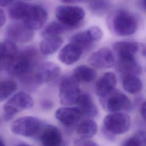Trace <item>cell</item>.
Wrapping results in <instances>:
<instances>
[{"label":"cell","instance_id":"cell-1","mask_svg":"<svg viewBox=\"0 0 146 146\" xmlns=\"http://www.w3.org/2000/svg\"><path fill=\"white\" fill-rule=\"evenodd\" d=\"M39 60V55L33 47H27L18 52L5 66L8 74L14 77L23 78L31 75Z\"/></svg>","mask_w":146,"mask_h":146},{"label":"cell","instance_id":"cell-2","mask_svg":"<svg viewBox=\"0 0 146 146\" xmlns=\"http://www.w3.org/2000/svg\"><path fill=\"white\" fill-rule=\"evenodd\" d=\"M110 29L117 35H133L137 29V20L129 11L120 9L111 14L109 19Z\"/></svg>","mask_w":146,"mask_h":146},{"label":"cell","instance_id":"cell-3","mask_svg":"<svg viewBox=\"0 0 146 146\" xmlns=\"http://www.w3.org/2000/svg\"><path fill=\"white\" fill-rule=\"evenodd\" d=\"M55 14L59 21L67 30L79 27L83 22L85 13L79 6L59 5L56 7Z\"/></svg>","mask_w":146,"mask_h":146},{"label":"cell","instance_id":"cell-4","mask_svg":"<svg viewBox=\"0 0 146 146\" xmlns=\"http://www.w3.org/2000/svg\"><path fill=\"white\" fill-rule=\"evenodd\" d=\"M99 99L103 109L110 112L127 111L132 107L130 99L122 92L115 89L107 95L99 98Z\"/></svg>","mask_w":146,"mask_h":146},{"label":"cell","instance_id":"cell-5","mask_svg":"<svg viewBox=\"0 0 146 146\" xmlns=\"http://www.w3.org/2000/svg\"><path fill=\"white\" fill-rule=\"evenodd\" d=\"M34 100L26 92H19L13 95L3 107V119L9 121L17 113L32 108Z\"/></svg>","mask_w":146,"mask_h":146},{"label":"cell","instance_id":"cell-6","mask_svg":"<svg viewBox=\"0 0 146 146\" xmlns=\"http://www.w3.org/2000/svg\"><path fill=\"white\" fill-rule=\"evenodd\" d=\"M130 125L131 118L126 113L110 112L103 120L104 132L112 136L123 134L129 129Z\"/></svg>","mask_w":146,"mask_h":146},{"label":"cell","instance_id":"cell-7","mask_svg":"<svg viewBox=\"0 0 146 146\" xmlns=\"http://www.w3.org/2000/svg\"><path fill=\"white\" fill-rule=\"evenodd\" d=\"M80 94L79 82L72 75L62 79L59 86V100L62 104H76Z\"/></svg>","mask_w":146,"mask_h":146},{"label":"cell","instance_id":"cell-8","mask_svg":"<svg viewBox=\"0 0 146 146\" xmlns=\"http://www.w3.org/2000/svg\"><path fill=\"white\" fill-rule=\"evenodd\" d=\"M41 128L40 120L34 116L21 117L14 121L11 125L13 133L25 137H31L38 134Z\"/></svg>","mask_w":146,"mask_h":146},{"label":"cell","instance_id":"cell-9","mask_svg":"<svg viewBox=\"0 0 146 146\" xmlns=\"http://www.w3.org/2000/svg\"><path fill=\"white\" fill-rule=\"evenodd\" d=\"M47 19V13L44 7L38 5H30L23 23L33 30L41 29Z\"/></svg>","mask_w":146,"mask_h":146},{"label":"cell","instance_id":"cell-10","mask_svg":"<svg viewBox=\"0 0 146 146\" xmlns=\"http://www.w3.org/2000/svg\"><path fill=\"white\" fill-rule=\"evenodd\" d=\"M6 33L9 39L18 43L31 41L34 36V30L27 27L23 22H15L9 25Z\"/></svg>","mask_w":146,"mask_h":146},{"label":"cell","instance_id":"cell-11","mask_svg":"<svg viewBox=\"0 0 146 146\" xmlns=\"http://www.w3.org/2000/svg\"><path fill=\"white\" fill-rule=\"evenodd\" d=\"M60 72V68L54 63L47 62L39 66L34 74L35 84L46 83L55 79Z\"/></svg>","mask_w":146,"mask_h":146},{"label":"cell","instance_id":"cell-12","mask_svg":"<svg viewBox=\"0 0 146 146\" xmlns=\"http://www.w3.org/2000/svg\"><path fill=\"white\" fill-rule=\"evenodd\" d=\"M88 62L97 68H108L114 65L115 59L110 49L103 47L93 52L88 58Z\"/></svg>","mask_w":146,"mask_h":146},{"label":"cell","instance_id":"cell-13","mask_svg":"<svg viewBox=\"0 0 146 146\" xmlns=\"http://www.w3.org/2000/svg\"><path fill=\"white\" fill-rule=\"evenodd\" d=\"M39 141L40 146H64L62 133L54 125L44 127L39 134Z\"/></svg>","mask_w":146,"mask_h":146},{"label":"cell","instance_id":"cell-14","mask_svg":"<svg viewBox=\"0 0 146 146\" xmlns=\"http://www.w3.org/2000/svg\"><path fill=\"white\" fill-rule=\"evenodd\" d=\"M82 114L77 107H62L55 112V117L62 124L70 127L74 125L80 119Z\"/></svg>","mask_w":146,"mask_h":146},{"label":"cell","instance_id":"cell-15","mask_svg":"<svg viewBox=\"0 0 146 146\" xmlns=\"http://www.w3.org/2000/svg\"><path fill=\"white\" fill-rule=\"evenodd\" d=\"M117 82L115 74L112 72H107L98 80L95 84V92L99 97H103L115 89Z\"/></svg>","mask_w":146,"mask_h":146},{"label":"cell","instance_id":"cell-16","mask_svg":"<svg viewBox=\"0 0 146 146\" xmlns=\"http://www.w3.org/2000/svg\"><path fill=\"white\" fill-rule=\"evenodd\" d=\"M83 50L78 46L70 43L60 51L58 58L61 62L67 65L76 63L80 58Z\"/></svg>","mask_w":146,"mask_h":146},{"label":"cell","instance_id":"cell-17","mask_svg":"<svg viewBox=\"0 0 146 146\" xmlns=\"http://www.w3.org/2000/svg\"><path fill=\"white\" fill-rule=\"evenodd\" d=\"M76 104L82 116L88 118L95 117L98 113V110L92 96L88 93H81Z\"/></svg>","mask_w":146,"mask_h":146},{"label":"cell","instance_id":"cell-18","mask_svg":"<svg viewBox=\"0 0 146 146\" xmlns=\"http://www.w3.org/2000/svg\"><path fill=\"white\" fill-rule=\"evenodd\" d=\"M116 70L123 76L137 75L140 74L141 68L135 57L119 58L116 63Z\"/></svg>","mask_w":146,"mask_h":146},{"label":"cell","instance_id":"cell-19","mask_svg":"<svg viewBox=\"0 0 146 146\" xmlns=\"http://www.w3.org/2000/svg\"><path fill=\"white\" fill-rule=\"evenodd\" d=\"M113 50L118 58H127L135 57L139 46L136 42L130 41L117 42L112 45Z\"/></svg>","mask_w":146,"mask_h":146},{"label":"cell","instance_id":"cell-20","mask_svg":"<svg viewBox=\"0 0 146 146\" xmlns=\"http://www.w3.org/2000/svg\"><path fill=\"white\" fill-rule=\"evenodd\" d=\"M63 42V38L60 36L44 38L40 43V51L44 55H51L59 49Z\"/></svg>","mask_w":146,"mask_h":146},{"label":"cell","instance_id":"cell-21","mask_svg":"<svg viewBox=\"0 0 146 146\" xmlns=\"http://www.w3.org/2000/svg\"><path fill=\"white\" fill-rule=\"evenodd\" d=\"M96 75L95 70L86 65H80L75 67L72 74L79 83L91 82L96 78Z\"/></svg>","mask_w":146,"mask_h":146},{"label":"cell","instance_id":"cell-22","mask_svg":"<svg viewBox=\"0 0 146 146\" xmlns=\"http://www.w3.org/2000/svg\"><path fill=\"white\" fill-rule=\"evenodd\" d=\"M122 86L124 90L131 94H137L142 90L143 83L141 79L136 75L123 76Z\"/></svg>","mask_w":146,"mask_h":146},{"label":"cell","instance_id":"cell-23","mask_svg":"<svg viewBox=\"0 0 146 146\" xmlns=\"http://www.w3.org/2000/svg\"><path fill=\"white\" fill-rule=\"evenodd\" d=\"M98 126L96 123L91 119H86L81 122L77 127V133L83 139H89L94 136L97 132Z\"/></svg>","mask_w":146,"mask_h":146},{"label":"cell","instance_id":"cell-24","mask_svg":"<svg viewBox=\"0 0 146 146\" xmlns=\"http://www.w3.org/2000/svg\"><path fill=\"white\" fill-rule=\"evenodd\" d=\"M30 5L23 1H17L13 2L9 9V15L14 20L23 19L29 9Z\"/></svg>","mask_w":146,"mask_h":146},{"label":"cell","instance_id":"cell-25","mask_svg":"<svg viewBox=\"0 0 146 146\" xmlns=\"http://www.w3.org/2000/svg\"><path fill=\"white\" fill-rule=\"evenodd\" d=\"M70 43L78 46L83 51L91 47L94 42L86 30L76 33L70 38Z\"/></svg>","mask_w":146,"mask_h":146},{"label":"cell","instance_id":"cell-26","mask_svg":"<svg viewBox=\"0 0 146 146\" xmlns=\"http://www.w3.org/2000/svg\"><path fill=\"white\" fill-rule=\"evenodd\" d=\"M112 6L111 0H90L89 9L95 15L102 16L108 13Z\"/></svg>","mask_w":146,"mask_h":146},{"label":"cell","instance_id":"cell-27","mask_svg":"<svg viewBox=\"0 0 146 146\" xmlns=\"http://www.w3.org/2000/svg\"><path fill=\"white\" fill-rule=\"evenodd\" d=\"M67 28L59 21H53L48 24L41 32L43 38L56 36L67 30Z\"/></svg>","mask_w":146,"mask_h":146},{"label":"cell","instance_id":"cell-28","mask_svg":"<svg viewBox=\"0 0 146 146\" xmlns=\"http://www.w3.org/2000/svg\"><path fill=\"white\" fill-rule=\"evenodd\" d=\"M121 146H146V131H137L125 139Z\"/></svg>","mask_w":146,"mask_h":146},{"label":"cell","instance_id":"cell-29","mask_svg":"<svg viewBox=\"0 0 146 146\" xmlns=\"http://www.w3.org/2000/svg\"><path fill=\"white\" fill-rule=\"evenodd\" d=\"M17 83L13 80H4L0 82V102L7 99L16 90Z\"/></svg>","mask_w":146,"mask_h":146},{"label":"cell","instance_id":"cell-30","mask_svg":"<svg viewBox=\"0 0 146 146\" xmlns=\"http://www.w3.org/2000/svg\"><path fill=\"white\" fill-rule=\"evenodd\" d=\"M90 37L95 42L99 40L103 36V31L102 29L96 26H92L89 27L87 30Z\"/></svg>","mask_w":146,"mask_h":146},{"label":"cell","instance_id":"cell-31","mask_svg":"<svg viewBox=\"0 0 146 146\" xmlns=\"http://www.w3.org/2000/svg\"><path fill=\"white\" fill-rule=\"evenodd\" d=\"M6 60V47L3 43L0 42V62Z\"/></svg>","mask_w":146,"mask_h":146},{"label":"cell","instance_id":"cell-32","mask_svg":"<svg viewBox=\"0 0 146 146\" xmlns=\"http://www.w3.org/2000/svg\"><path fill=\"white\" fill-rule=\"evenodd\" d=\"M140 113L142 118L146 122V100L144 101L141 106Z\"/></svg>","mask_w":146,"mask_h":146},{"label":"cell","instance_id":"cell-33","mask_svg":"<svg viewBox=\"0 0 146 146\" xmlns=\"http://www.w3.org/2000/svg\"><path fill=\"white\" fill-rule=\"evenodd\" d=\"M6 22V15L3 10L0 9V29L3 26Z\"/></svg>","mask_w":146,"mask_h":146},{"label":"cell","instance_id":"cell-34","mask_svg":"<svg viewBox=\"0 0 146 146\" xmlns=\"http://www.w3.org/2000/svg\"><path fill=\"white\" fill-rule=\"evenodd\" d=\"M14 0H0V6L7 7L10 6Z\"/></svg>","mask_w":146,"mask_h":146},{"label":"cell","instance_id":"cell-35","mask_svg":"<svg viewBox=\"0 0 146 146\" xmlns=\"http://www.w3.org/2000/svg\"><path fill=\"white\" fill-rule=\"evenodd\" d=\"M42 106L43 107V108H44L45 109H50L52 107V103L51 101H50L48 100H44V101H43V102L42 103Z\"/></svg>","mask_w":146,"mask_h":146},{"label":"cell","instance_id":"cell-36","mask_svg":"<svg viewBox=\"0 0 146 146\" xmlns=\"http://www.w3.org/2000/svg\"><path fill=\"white\" fill-rule=\"evenodd\" d=\"M60 1L64 2V3H76V2H80L84 0H60Z\"/></svg>","mask_w":146,"mask_h":146},{"label":"cell","instance_id":"cell-37","mask_svg":"<svg viewBox=\"0 0 146 146\" xmlns=\"http://www.w3.org/2000/svg\"><path fill=\"white\" fill-rule=\"evenodd\" d=\"M140 2L143 9L146 11V0H141Z\"/></svg>","mask_w":146,"mask_h":146},{"label":"cell","instance_id":"cell-38","mask_svg":"<svg viewBox=\"0 0 146 146\" xmlns=\"http://www.w3.org/2000/svg\"><path fill=\"white\" fill-rule=\"evenodd\" d=\"M141 53H142V55L146 57V45L144 46L142 49V51H141Z\"/></svg>","mask_w":146,"mask_h":146},{"label":"cell","instance_id":"cell-39","mask_svg":"<svg viewBox=\"0 0 146 146\" xmlns=\"http://www.w3.org/2000/svg\"><path fill=\"white\" fill-rule=\"evenodd\" d=\"M17 146H32V145H29L26 143H20V144L17 145Z\"/></svg>","mask_w":146,"mask_h":146},{"label":"cell","instance_id":"cell-40","mask_svg":"<svg viewBox=\"0 0 146 146\" xmlns=\"http://www.w3.org/2000/svg\"><path fill=\"white\" fill-rule=\"evenodd\" d=\"M0 146H6L5 143H3V141L0 139Z\"/></svg>","mask_w":146,"mask_h":146},{"label":"cell","instance_id":"cell-41","mask_svg":"<svg viewBox=\"0 0 146 146\" xmlns=\"http://www.w3.org/2000/svg\"><path fill=\"white\" fill-rule=\"evenodd\" d=\"M1 119L0 118V125H1Z\"/></svg>","mask_w":146,"mask_h":146}]
</instances>
